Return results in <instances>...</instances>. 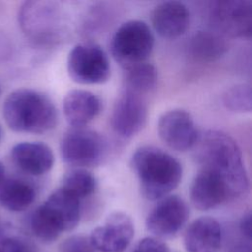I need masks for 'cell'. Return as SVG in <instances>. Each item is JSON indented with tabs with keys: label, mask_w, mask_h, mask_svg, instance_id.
Wrapping results in <instances>:
<instances>
[{
	"label": "cell",
	"mask_w": 252,
	"mask_h": 252,
	"mask_svg": "<svg viewBox=\"0 0 252 252\" xmlns=\"http://www.w3.org/2000/svg\"><path fill=\"white\" fill-rule=\"evenodd\" d=\"M194 147L201 169L217 174L226 185L231 199L247 192L249 179L241 151L232 137L221 131L209 130L199 135Z\"/></svg>",
	"instance_id": "1"
},
{
	"label": "cell",
	"mask_w": 252,
	"mask_h": 252,
	"mask_svg": "<svg viewBox=\"0 0 252 252\" xmlns=\"http://www.w3.org/2000/svg\"><path fill=\"white\" fill-rule=\"evenodd\" d=\"M142 195L151 201L166 197L180 183L181 163L163 150L145 146L136 150L131 158Z\"/></svg>",
	"instance_id": "2"
},
{
	"label": "cell",
	"mask_w": 252,
	"mask_h": 252,
	"mask_svg": "<svg viewBox=\"0 0 252 252\" xmlns=\"http://www.w3.org/2000/svg\"><path fill=\"white\" fill-rule=\"evenodd\" d=\"M3 117L14 132L43 134L57 123V110L52 100L32 89H18L3 103Z\"/></svg>",
	"instance_id": "3"
},
{
	"label": "cell",
	"mask_w": 252,
	"mask_h": 252,
	"mask_svg": "<svg viewBox=\"0 0 252 252\" xmlns=\"http://www.w3.org/2000/svg\"><path fill=\"white\" fill-rule=\"evenodd\" d=\"M80 216L81 200L59 187L33 211L31 228L39 240L52 242L62 232L75 228Z\"/></svg>",
	"instance_id": "4"
},
{
	"label": "cell",
	"mask_w": 252,
	"mask_h": 252,
	"mask_svg": "<svg viewBox=\"0 0 252 252\" xmlns=\"http://www.w3.org/2000/svg\"><path fill=\"white\" fill-rule=\"evenodd\" d=\"M18 23L25 36L39 46L56 45L67 29L61 6L45 0L24 2L18 12Z\"/></svg>",
	"instance_id": "5"
},
{
	"label": "cell",
	"mask_w": 252,
	"mask_h": 252,
	"mask_svg": "<svg viewBox=\"0 0 252 252\" xmlns=\"http://www.w3.org/2000/svg\"><path fill=\"white\" fill-rule=\"evenodd\" d=\"M154 41L153 32L145 22L129 20L115 31L110 43L111 54L126 70L146 62L153 51Z\"/></svg>",
	"instance_id": "6"
},
{
	"label": "cell",
	"mask_w": 252,
	"mask_h": 252,
	"mask_svg": "<svg viewBox=\"0 0 252 252\" xmlns=\"http://www.w3.org/2000/svg\"><path fill=\"white\" fill-rule=\"evenodd\" d=\"M67 71L69 77L78 84L95 85L109 79L110 65L106 53L99 45L83 42L70 50Z\"/></svg>",
	"instance_id": "7"
},
{
	"label": "cell",
	"mask_w": 252,
	"mask_h": 252,
	"mask_svg": "<svg viewBox=\"0 0 252 252\" xmlns=\"http://www.w3.org/2000/svg\"><path fill=\"white\" fill-rule=\"evenodd\" d=\"M105 153L104 139L97 132L85 127L72 128L60 142L62 159L76 167L96 166L102 161Z\"/></svg>",
	"instance_id": "8"
},
{
	"label": "cell",
	"mask_w": 252,
	"mask_h": 252,
	"mask_svg": "<svg viewBox=\"0 0 252 252\" xmlns=\"http://www.w3.org/2000/svg\"><path fill=\"white\" fill-rule=\"evenodd\" d=\"M209 19L221 35L250 38L252 3L246 0H219L211 3Z\"/></svg>",
	"instance_id": "9"
},
{
	"label": "cell",
	"mask_w": 252,
	"mask_h": 252,
	"mask_svg": "<svg viewBox=\"0 0 252 252\" xmlns=\"http://www.w3.org/2000/svg\"><path fill=\"white\" fill-rule=\"evenodd\" d=\"M147 117L148 107L142 94L124 90L113 105L111 127L118 136L131 138L144 128Z\"/></svg>",
	"instance_id": "10"
},
{
	"label": "cell",
	"mask_w": 252,
	"mask_h": 252,
	"mask_svg": "<svg viewBox=\"0 0 252 252\" xmlns=\"http://www.w3.org/2000/svg\"><path fill=\"white\" fill-rule=\"evenodd\" d=\"M160 139L172 150L185 152L196 145L199 132L187 111L171 109L162 113L158 122Z\"/></svg>",
	"instance_id": "11"
},
{
	"label": "cell",
	"mask_w": 252,
	"mask_h": 252,
	"mask_svg": "<svg viewBox=\"0 0 252 252\" xmlns=\"http://www.w3.org/2000/svg\"><path fill=\"white\" fill-rule=\"evenodd\" d=\"M134 236V223L125 213L115 212L108 216L103 225L95 227L89 240L94 249L100 252H123Z\"/></svg>",
	"instance_id": "12"
},
{
	"label": "cell",
	"mask_w": 252,
	"mask_h": 252,
	"mask_svg": "<svg viewBox=\"0 0 252 252\" xmlns=\"http://www.w3.org/2000/svg\"><path fill=\"white\" fill-rule=\"evenodd\" d=\"M188 216L189 209L183 199L176 195L166 196L149 213L146 226L156 236L170 237L180 230Z\"/></svg>",
	"instance_id": "13"
},
{
	"label": "cell",
	"mask_w": 252,
	"mask_h": 252,
	"mask_svg": "<svg viewBox=\"0 0 252 252\" xmlns=\"http://www.w3.org/2000/svg\"><path fill=\"white\" fill-rule=\"evenodd\" d=\"M10 156L16 167L33 176H40L47 173L54 163L52 150L40 142L16 144L11 149Z\"/></svg>",
	"instance_id": "14"
},
{
	"label": "cell",
	"mask_w": 252,
	"mask_h": 252,
	"mask_svg": "<svg viewBox=\"0 0 252 252\" xmlns=\"http://www.w3.org/2000/svg\"><path fill=\"white\" fill-rule=\"evenodd\" d=\"M151 21L154 30L164 38H176L186 32L190 25V12L177 1L158 4L152 12Z\"/></svg>",
	"instance_id": "15"
},
{
	"label": "cell",
	"mask_w": 252,
	"mask_h": 252,
	"mask_svg": "<svg viewBox=\"0 0 252 252\" xmlns=\"http://www.w3.org/2000/svg\"><path fill=\"white\" fill-rule=\"evenodd\" d=\"M191 202L200 211L218 207L230 198L224 182L215 173L201 169L195 176L190 190Z\"/></svg>",
	"instance_id": "16"
},
{
	"label": "cell",
	"mask_w": 252,
	"mask_h": 252,
	"mask_svg": "<svg viewBox=\"0 0 252 252\" xmlns=\"http://www.w3.org/2000/svg\"><path fill=\"white\" fill-rule=\"evenodd\" d=\"M221 241L222 233L219 221L208 216L193 220L183 237L187 252H219Z\"/></svg>",
	"instance_id": "17"
},
{
	"label": "cell",
	"mask_w": 252,
	"mask_h": 252,
	"mask_svg": "<svg viewBox=\"0 0 252 252\" xmlns=\"http://www.w3.org/2000/svg\"><path fill=\"white\" fill-rule=\"evenodd\" d=\"M101 110V100L87 90H72L63 99V112L67 122L73 128L84 127Z\"/></svg>",
	"instance_id": "18"
},
{
	"label": "cell",
	"mask_w": 252,
	"mask_h": 252,
	"mask_svg": "<svg viewBox=\"0 0 252 252\" xmlns=\"http://www.w3.org/2000/svg\"><path fill=\"white\" fill-rule=\"evenodd\" d=\"M35 198L36 189L27 180L5 177L0 182V205L11 212L25 211Z\"/></svg>",
	"instance_id": "19"
},
{
	"label": "cell",
	"mask_w": 252,
	"mask_h": 252,
	"mask_svg": "<svg viewBox=\"0 0 252 252\" xmlns=\"http://www.w3.org/2000/svg\"><path fill=\"white\" fill-rule=\"evenodd\" d=\"M227 42L223 35L217 32L203 31L191 39L190 49L194 57L203 61H213L222 56L227 50Z\"/></svg>",
	"instance_id": "20"
},
{
	"label": "cell",
	"mask_w": 252,
	"mask_h": 252,
	"mask_svg": "<svg viewBox=\"0 0 252 252\" xmlns=\"http://www.w3.org/2000/svg\"><path fill=\"white\" fill-rule=\"evenodd\" d=\"M158 82V71L150 63L144 62L125 70L124 84L126 91L138 94L150 92Z\"/></svg>",
	"instance_id": "21"
},
{
	"label": "cell",
	"mask_w": 252,
	"mask_h": 252,
	"mask_svg": "<svg viewBox=\"0 0 252 252\" xmlns=\"http://www.w3.org/2000/svg\"><path fill=\"white\" fill-rule=\"evenodd\" d=\"M97 186L95 177L85 169H75L67 174L62 179L61 188L82 200L92 195Z\"/></svg>",
	"instance_id": "22"
},
{
	"label": "cell",
	"mask_w": 252,
	"mask_h": 252,
	"mask_svg": "<svg viewBox=\"0 0 252 252\" xmlns=\"http://www.w3.org/2000/svg\"><path fill=\"white\" fill-rule=\"evenodd\" d=\"M224 106L233 112L248 113L252 108V92L248 84H237L228 88L223 95Z\"/></svg>",
	"instance_id": "23"
},
{
	"label": "cell",
	"mask_w": 252,
	"mask_h": 252,
	"mask_svg": "<svg viewBox=\"0 0 252 252\" xmlns=\"http://www.w3.org/2000/svg\"><path fill=\"white\" fill-rule=\"evenodd\" d=\"M61 252H94V249L89 238L84 236H73L62 243Z\"/></svg>",
	"instance_id": "24"
},
{
	"label": "cell",
	"mask_w": 252,
	"mask_h": 252,
	"mask_svg": "<svg viewBox=\"0 0 252 252\" xmlns=\"http://www.w3.org/2000/svg\"><path fill=\"white\" fill-rule=\"evenodd\" d=\"M2 252H35L33 247L26 240L18 237H8L0 241Z\"/></svg>",
	"instance_id": "25"
},
{
	"label": "cell",
	"mask_w": 252,
	"mask_h": 252,
	"mask_svg": "<svg viewBox=\"0 0 252 252\" xmlns=\"http://www.w3.org/2000/svg\"><path fill=\"white\" fill-rule=\"evenodd\" d=\"M132 252H169V248L158 238L146 237L139 241Z\"/></svg>",
	"instance_id": "26"
},
{
	"label": "cell",
	"mask_w": 252,
	"mask_h": 252,
	"mask_svg": "<svg viewBox=\"0 0 252 252\" xmlns=\"http://www.w3.org/2000/svg\"><path fill=\"white\" fill-rule=\"evenodd\" d=\"M240 229L244 235L248 238L251 237V214L250 212L246 213L240 221Z\"/></svg>",
	"instance_id": "27"
},
{
	"label": "cell",
	"mask_w": 252,
	"mask_h": 252,
	"mask_svg": "<svg viewBox=\"0 0 252 252\" xmlns=\"http://www.w3.org/2000/svg\"><path fill=\"white\" fill-rule=\"evenodd\" d=\"M5 167L3 165V163L0 161V182L5 178Z\"/></svg>",
	"instance_id": "28"
},
{
	"label": "cell",
	"mask_w": 252,
	"mask_h": 252,
	"mask_svg": "<svg viewBox=\"0 0 252 252\" xmlns=\"http://www.w3.org/2000/svg\"><path fill=\"white\" fill-rule=\"evenodd\" d=\"M4 229H5V227H4V224H3L2 220H0V236L3 234V232H4Z\"/></svg>",
	"instance_id": "29"
},
{
	"label": "cell",
	"mask_w": 252,
	"mask_h": 252,
	"mask_svg": "<svg viewBox=\"0 0 252 252\" xmlns=\"http://www.w3.org/2000/svg\"><path fill=\"white\" fill-rule=\"evenodd\" d=\"M0 138H1V128H0Z\"/></svg>",
	"instance_id": "30"
},
{
	"label": "cell",
	"mask_w": 252,
	"mask_h": 252,
	"mask_svg": "<svg viewBox=\"0 0 252 252\" xmlns=\"http://www.w3.org/2000/svg\"><path fill=\"white\" fill-rule=\"evenodd\" d=\"M0 252H2V250H1V247H0Z\"/></svg>",
	"instance_id": "31"
}]
</instances>
